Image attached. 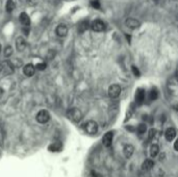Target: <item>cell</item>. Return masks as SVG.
<instances>
[{
  "label": "cell",
  "mask_w": 178,
  "mask_h": 177,
  "mask_svg": "<svg viewBox=\"0 0 178 177\" xmlns=\"http://www.w3.org/2000/svg\"><path fill=\"white\" fill-rule=\"evenodd\" d=\"M67 116L72 122L78 123L81 121L82 119V113L80 112V109H76V107H73V109H70L67 112Z\"/></svg>",
  "instance_id": "1"
},
{
  "label": "cell",
  "mask_w": 178,
  "mask_h": 177,
  "mask_svg": "<svg viewBox=\"0 0 178 177\" xmlns=\"http://www.w3.org/2000/svg\"><path fill=\"white\" fill-rule=\"evenodd\" d=\"M84 130H85V133H89V134L97 133V131H98V124H97V122L92 121V120H91V121H88L84 124Z\"/></svg>",
  "instance_id": "2"
},
{
  "label": "cell",
  "mask_w": 178,
  "mask_h": 177,
  "mask_svg": "<svg viewBox=\"0 0 178 177\" xmlns=\"http://www.w3.org/2000/svg\"><path fill=\"white\" fill-rule=\"evenodd\" d=\"M121 94V86L115 83V85H112L111 86L108 88V96L109 98L112 99H116L118 98L119 96Z\"/></svg>",
  "instance_id": "3"
},
{
  "label": "cell",
  "mask_w": 178,
  "mask_h": 177,
  "mask_svg": "<svg viewBox=\"0 0 178 177\" xmlns=\"http://www.w3.org/2000/svg\"><path fill=\"white\" fill-rule=\"evenodd\" d=\"M37 121L41 124H45L50 120V114L47 112V110L43 109V110H40L38 114H37Z\"/></svg>",
  "instance_id": "4"
},
{
  "label": "cell",
  "mask_w": 178,
  "mask_h": 177,
  "mask_svg": "<svg viewBox=\"0 0 178 177\" xmlns=\"http://www.w3.org/2000/svg\"><path fill=\"white\" fill-rule=\"evenodd\" d=\"M145 97H146V92L144 89L139 88L135 91V103L138 105H142L145 101Z\"/></svg>",
  "instance_id": "5"
},
{
  "label": "cell",
  "mask_w": 178,
  "mask_h": 177,
  "mask_svg": "<svg viewBox=\"0 0 178 177\" xmlns=\"http://www.w3.org/2000/svg\"><path fill=\"white\" fill-rule=\"evenodd\" d=\"M91 28L96 32H102L105 29V23L101 20H95L91 24Z\"/></svg>",
  "instance_id": "6"
},
{
  "label": "cell",
  "mask_w": 178,
  "mask_h": 177,
  "mask_svg": "<svg viewBox=\"0 0 178 177\" xmlns=\"http://www.w3.org/2000/svg\"><path fill=\"white\" fill-rule=\"evenodd\" d=\"M125 25L127 28L129 29H136L141 26V22L139 20L135 19V18H128L125 21Z\"/></svg>",
  "instance_id": "7"
},
{
  "label": "cell",
  "mask_w": 178,
  "mask_h": 177,
  "mask_svg": "<svg viewBox=\"0 0 178 177\" xmlns=\"http://www.w3.org/2000/svg\"><path fill=\"white\" fill-rule=\"evenodd\" d=\"M112 137H114V133H112V131H108V133H106L104 136H103V137H102L103 146L106 147V148L111 147L112 144Z\"/></svg>",
  "instance_id": "8"
},
{
  "label": "cell",
  "mask_w": 178,
  "mask_h": 177,
  "mask_svg": "<svg viewBox=\"0 0 178 177\" xmlns=\"http://www.w3.org/2000/svg\"><path fill=\"white\" fill-rule=\"evenodd\" d=\"M55 34H56V35H58V37H61V38L66 37V35H68L67 25H65V24H59L55 29Z\"/></svg>",
  "instance_id": "9"
},
{
  "label": "cell",
  "mask_w": 178,
  "mask_h": 177,
  "mask_svg": "<svg viewBox=\"0 0 178 177\" xmlns=\"http://www.w3.org/2000/svg\"><path fill=\"white\" fill-rule=\"evenodd\" d=\"M133 152H135V147H133L131 144H126L123 148V153L125 155V157L130 158L132 156Z\"/></svg>",
  "instance_id": "10"
},
{
  "label": "cell",
  "mask_w": 178,
  "mask_h": 177,
  "mask_svg": "<svg viewBox=\"0 0 178 177\" xmlns=\"http://www.w3.org/2000/svg\"><path fill=\"white\" fill-rule=\"evenodd\" d=\"M175 137H176V130H175L173 127H169L165 133L166 140L171 142V141H173L175 139Z\"/></svg>",
  "instance_id": "11"
},
{
  "label": "cell",
  "mask_w": 178,
  "mask_h": 177,
  "mask_svg": "<svg viewBox=\"0 0 178 177\" xmlns=\"http://www.w3.org/2000/svg\"><path fill=\"white\" fill-rule=\"evenodd\" d=\"M19 20H20V23L22 24L24 27H28L30 25V19H29L28 15L26 13H21L20 14V17H19Z\"/></svg>",
  "instance_id": "12"
},
{
  "label": "cell",
  "mask_w": 178,
  "mask_h": 177,
  "mask_svg": "<svg viewBox=\"0 0 178 177\" xmlns=\"http://www.w3.org/2000/svg\"><path fill=\"white\" fill-rule=\"evenodd\" d=\"M23 72L26 76H32L35 72V66H34L32 64H27L23 69Z\"/></svg>",
  "instance_id": "13"
},
{
  "label": "cell",
  "mask_w": 178,
  "mask_h": 177,
  "mask_svg": "<svg viewBox=\"0 0 178 177\" xmlns=\"http://www.w3.org/2000/svg\"><path fill=\"white\" fill-rule=\"evenodd\" d=\"M26 47V42L24 40V38L22 37H19L16 40V48L18 51H22V50H24Z\"/></svg>",
  "instance_id": "14"
},
{
  "label": "cell",
  "mask_w": 178,
  "mask_h": 177,
  "mask_svg": "<svg viewBox=\"0 0 178 177\" xmlns=\"http://www.w3.org/2000/svg\"><path fill=\"white\" fill-rule=\"evenodd\" d=\"M89 26H90V23H89V21H87V20L80 21V22L78 23V26H77L78 32H80V34L84 32V31L89 28Z\"/></svg>",
  "instance_id": "15"
},
{
  "label": "cell",
  "mask_w": 178,
  "mask_h": 177,
  "mask_svg": "<svg viewBox=\"0 0 178 177\" xmlns=\"http://www.w3.org/2000/svg\"><path fill=\"white\" fill-rule=\"evenodd\" d=\"M2 70L4 71V74H11L14 72V66L11 65V62H5L3 65H2Z\"/></svg>",
  "instance_id": "16"
},
{
  "label": "cell",
  "mask_w": 178,
  "mask_h": 177,
  "mask_svg": "<svg viewBox=\"0 0 178 177\" xmlns=\"http://www.w3.org/2000/svg\"><path fill=\"white\" fill-rule=\"evenodd\" d=\"M153 167H154L153 161L148 158V160H145L144 161L143 165H142V170H143V171H149V170L152 169Z\"/></svg>",
  "instance_id": "17"
},
{
  "label": "cell",
  "mask_w": 178,
  "mask_h": 177,
  "mask_svg": "<svg viewBox=\"0 0 178 177\" xmlns=\"http://www.w3.org/2000/svg\"><path fill=\"white\" fill-rule=\"evenodd\" d=\"M157 97H158V90H157L155 86H153L152 89L150 90V92H149V101H154V100H156Z\"/></svg>",
  "instance_id": "18"
},
{
  "label": "cell",
  "mask_w": 178,
  "mask_h": 177,
  "mask_svg": "<svg viewBox=\"0 0 178 177\" xmlns=\"http://www.w3.org/2000/svg\"><path fill=\"white\" fill-rule=\"evenodd\" d=\"M159 153V146L156 145V144H153L152 146L150 147V155L152 157H156Z\"/></svg>",
  "instance_id": "19"
},
{
  "label": "cell",
  "mask_w": 178,
  "mask_h": 177,
  "mask_svg": "<svg viewBox=\"0 0 178 177\" xmlns=\"http://www.w3.org/2000/svg\"><path fill=\"white\" fill-rule=\"evenodd\" d=\"M15 7H16V4H15L13 0H8L7 2V5H5V8H7V12L11 13V12H13L15 10Z\"/></svg>",
  "instance_id": "20"
},
{
  "label": "cell",
  "mask_w": 178,
  "mask_h": 177,
  "mask_svg": "<svg viewBox=\"0 0 178 177\" xmlns=\"http://www.w3.org/2000/svg\"><path fill=\"white\" fill-rule=\"evenodd\" d=\"M61 149H62V144H59V143L52 144V145L49 146V150H50V151H53V152L59 151Z\"/></svg>",
  "instance_id": "21"
},
{
  "label": "cell",
  "mask_w": 178,
  "mask_h": 177,
  "mask_svg": "<svg viewBox=\"0 0 178 177\" xmlns=\"http://www.w3.org/2000/svg\"><path fill=\"white\" fill-rule=\"evenodd\" d=\"M146 130H147V126H146L145 123H141V124L136 127V131H138L139 133H141V134L146 133Z\"/></svg>",
  "instance_id": "22"
},
{
  "label": "cell",
  "mask_w": 178,
  "mask_h": 177,
  "mask_svg": "<svg viewBox=\"0 0 178 177\" xmlns=\"http://www.w3.org/2000/svg\"><path fill=\"white\" fill-rule=\"evenodd\" d=\"M11 54H13V48H11V46L5 47V49H4V56L5 58H8V56H11Z\"/></svg>",
  "instance_id": "23"
},
{
  "label": "cell",
  "mask_w": 178,
  "mask_h": 177,
  "mask_svg": "<svg viewBox=\"0 0 178 177\" xmlns=\"http://www.w3.org/2000/svg\"><path fill=\"white\" fill-rule=\"evenodd\" d=\"M91 5H92V7H93L94 8H96V10H100V7H101L99 0H93V1L91 2Z\"/></svg>",
  "instance_id": "24"
},
{
  "label": "cell",
  "mask_w": 178,
  "mask_h": 177,
  "mask_svg": "<svg viewBox=\"0 0 178 177\" xmlns=\"http://www.w3.org/2000/svg\"><path fill=\"white\" fill-rule=\"evenodd\" d=\"M46 64L45 63H39V64L35 66V69H37V70H40V71H43V70H45L46 69Z\"/></svg>",
  "instance_id": "25"
},
{
  "label": "cell",
  "mask_w": 178,
  "mask_h": 177,
  "mask_svg": "<svg viewBox=\"0 0 178 177\" xmlns=\"http://www.w3.org/2000/svg\"><path fill=\"white\" fill-rule=\"evenodd\" d=\"M131 69H132V72H133V74H135V76H136V77H140L141 73H140V71H139V69L136 68L135 66H132Z\"/></svg>",
  "instance_id": "26"
},
{
  "label": "cell",
  "mask_w": 178,
  "mask_h": 177,
  "mask_svg": "<svg viewBox=\"0 0 178 177\" xmlns=\"http://www.w3.org/2000/svg\"><path fill=\"white\" fill-rule=\"evenodd\" d=\"M155 134H156V130L154 129V128H151L149 130V137L150 139H153V137H155Z\"/></svg>",
  "instance_id": "27"
},
{
  "label": "cell",
  "mask_w": 178,
  "mask_h": 177,
  "mask_svg": "<svg viewBox=\"0 0 178 177\" xmlns=\"http://www.w3.org/2000/svg\"><path fill=\"white\" fill-rule=\"evenodd\" d=\"M29 5H34L38 3V0H27Z\"/></svg>",
  "instance_id": "28"
},
{
  "label": "cell",
  "mask_w": 178,
  "mask_h": 177,
  "mask_svg": "<svg viewBox=\"0 0 178 177\" xmlns=\"http://www.w3.org/2000/svg\"><path fill=\"white\" fill-rule=\"evenodd\" d=\"M92 177H102L101 175H100V174H98V173H96V172H92Z\"/></svg>",
  "instance_id": "29"
},
{
  "label": "cell",
  "mask_w": 178,
  "mask_h": 177,
  "mask_svg": "<svg viewBox=\"0 0 178 177\" xmlns=\"http://www.w3.org/2000/svg\"><path fill=\"white\" fill-rule=\"evenodd\" d=\"M174 149L176 150V151H178V139L175 141V143H174Z\"/></svg>",
  "instance_id": "30"
},
{
  "label": "cell",
  "mask_w": 178,
  "mask_h": 177,
  "mask_svg": "<svg viewBox=\"0 0 178 177\" xmlns=\"http://www.w3.org/2000/svg\"><path fill=\"white\" fill-rule=\"evenodd\" d=\"M2 93H3V90H2L1 88H0V97H1V95H2Z\"/></svg>",
  "instance_id": "31"
},
{
  "label": "cell",
  "mask_w": 178,
  "mask_h": 177,
  "mask_svg": "<svg viewBox=\"0 0 178 177\" xmlns=\"http://www.w3.org/2000/svg\"><path fill=\"white\" fill-rule=\"evenodd\" d=\"M2 68H3V67H2V65H1V64H0V72H1V71H2Z\"/></svg>",
  "instance_id": "32"
},
{
  "label": "cell",
  "mask_w": 178,
  "mask_h": 177,
  "mask_svg": "<svg viewBox=\"0 0 178 177\" xmlns=\"http://www.w3.org/2000/svg\"><path fill=\"white\" fill-rule=\"evenodd\" d=\"M176 79H177V82H178V71L176 72Z\"/></svg>",
  "instance_id": "33"
},
{
  "label": "cell",
  "mask_w": 178,
  "mask_h": 177,
  "mask_svg": "<svg viewBox=\"0 0 178 177\" xmlns=\"http://www.w3.org/2000/svg\"><path fill=\"white\" fill-rule=\"evenodd\" d=\"M0 52H1V45H0Z\"/></svg>",
  "instance_id": "34"
}]
</instances>
